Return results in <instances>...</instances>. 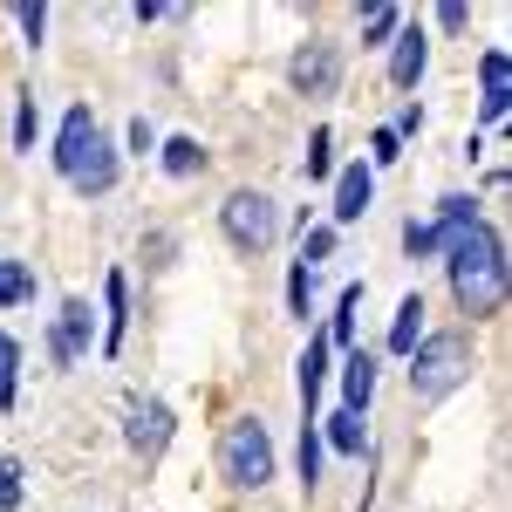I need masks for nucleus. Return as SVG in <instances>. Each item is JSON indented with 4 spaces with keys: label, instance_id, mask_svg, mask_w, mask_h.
<instances>
[{
    "label": "nucleus",
    "instance_id": "nucleus-1",
    "mask_svg": "<svg viewBox=\"0 0 512 512\" xmlns=\"http://www.w3.org/2000/svg\"><path fill=\"white\" fill-rule=\"evenodd\" d=\"M444 267H451V301L472 321H492L506 308V239L492 233L485 219L444 233Z\"/></svg>",
    "mask_w": 512,
    "mask_h": 512
},
{
    "label": "nucleus",
    "instance_id": "nucleus-2",
    "mask_svg": "<svg viewBox=\"0 0 512 512\" xmlns=\"http://www.w3.org/2000/svg\"><path fill=\"white\" fill-rule=\"evenodd\" d=\"M403 362H410V396H417V403H444V396L472 376V335H465V328H437V335H424Z\"/></svg>",
    "mask_w": 512,
    "mask_h": 512
},
{
    "label": "nucleus",
    "instance_id": "nucleus-3",
    "mask_svg": "<svg viewBox=\"0 0 512 512\" xmlns=\"http://www.w3.org/2000/svg\"><path fill=\"white\" fill-rule=\"evenodd\" d=\"M219 472H226V485H239V492L274 485V437H267L260 417H233V424H226V437H219Z\"/></svg>",
    "mask_w": 512,
    "mask_h": 512
},
{
    "label": "nucleus",
    "instance_id": "nucleus-4",
    "mask_svg": "<svg viewBox=\"0 0 512 512\" xmlns=\"http://www.w3.org/2000/svg\"><path fill=\"white\" fill-rule=\"evenodd\" d=\"M219 233L233 239L239 253L260 260V253H274V246H280V205L267 192H253V185H239V192L219 205Z\"/></svg>",
    "mask_w": 512,
    "mask_h": 512
},
{
    "label": "nucleus",
    "instance_id": "nucleus-5",
    "mask_svg": "<svg viewBox=\"0 0 512 512\" xmlns=\"http://www.w3.org/2000/svg\"><path fill=\"white\" fill-rule=\"evenodd\" d=\"M287 89H294V96H335V89H342V55H335V41H301V48L287 55Z\"/></svg>",
    "mask_w": 512,
    "mask_h": 512
},
{
    "label": "nucleus",
    "instance_id": "nucleus-6",
    "mask_svg": "<svg viewBox=\"0 0 512 512\" xmlns=\"http://www.w3.org/2000/svg\"><path fill=\"white\" fill-rule=\"evenodd\" d=\"M89 335H96V321H89V301H62V315L48 328V355L62 362V369H76L82 349H89Z\"/></svg>",
    "mask_w": 512,
    "mask_h": 512
},
{
    "label": "nucleus",
    "instance_id": "nucleus-7",
    "mask_svg": "<svg viewBox=\"0 0 512 512\" xmlns=\"http://www.w3.org/2000/svg\"><path fill=\"white\" fill-rule=\"evenodd\" d=\"M424 69H431V35L410 21V28H396V41H390V82L396 89H417Z\"/></svg>",
    "mask_w": 512,
    "mask_h": 512
},
{
    "label": "nucleus",
    "instance_id": "nucleus-8",
    "mask_svg": "<svg viewBox=\"0 0 512 512\" xmlns=\"http://www.w3.org/2000/svg\"><path fill=\"white\" fill-rule=\"evenodd\" d=\"M123 437H130V451H137V458H158L164 444H171V403H158V396H151V403H137V410H130V424H123Z\"/></svg>",
    "mask_w": 512,
    "mask_h": 512
},
{
    "label": "nucleus",
    "instance_id": "nucleus-9",
    "mask_svg": "<svg viewBox=\"0 0 512 512\" xmlns=\"http://www.w3.org/2000/svg\"><path fill=\"white\" fill-rule=\"evenodd\" d=\"M69 185H76L82 198H103L110 185H117V151H110V137H103V130H96V144L82 151V164L69 171Z\"/></svg>",
    "mask_w": 512,
    "mask_h": 512
},
{
    "label": "nucleus",
    "instance_id": "nucleus-10",
    "mask_svg": "<svg viewBox=\"0 0 512 512\" xmlns=\"http://www.w3.org/2000/svg\"><path fill=\"white\" fill-rule=\"evenodd\" d=\"M89 144H96V110H89V103H76V110L62 117V137H55V171L69 178V171L82 164V151H89Z\"/></svg>",
    "mask_w": 512,
    "mask_h": 512
},
{
    "label": "nucleus",
    "instance_id": "nucleus-11",
    "mask_svg": "<svg viewBox=\"0 0 512 512\" xmlns=\"http://www.w3.org/2000/svg\"><path fill=\"white\" fill-rule=\"evenodd\" d=\"M369 198H376V171L369 164H349L342 178H335V226H349L369 212Z\"/></svg>",
    "mask_w": 512,
    "mask_h": 512
},
{
    "label": "nucleus",
    "instance_id": "nucleus-12",
    "mask_svg": "<svg viewBox=\"0 0 512 512\" xmlns=\"http://www.w3.org/2000/svg\"><path fill=\"white\" fill-rule=\"evenodd\" d=\"M369 396H376V355L369 349H355L349 362H342V410H369Z\"/></svg>",
    "mask_w": 512,
    "mask_h": 512
},
{
    "label": "nucleus",
    "instance_id": "nucleus-13",
    "mask_svg": "<svg viewBox=\"0 0 512 512\" xmlns=\"http://www.w3.org/2000/svg\"><path fill=\"white\" fill-rule=\"evenodd\" d=\"M328 335H308V355H301V424H321L315 417V396H321V376H328Z\"/></svg>",
    "mask_w": 512,
    "mask_h": 512
},
{
    "label": "nucleus",
    "instance_id": "nucleus-14",
    "mask_svg": "<svg viewBox=\"0 0 512 512\" xmlns=\"http://www.w3.org/2000/svg\"><path fill=\"white\" fill-rule=\"evenodd\" d=\"M424 342V294H410L403 308H396V321H390V355H410Z\"/></svg>",
    "mask_w": 512,
    "mask_h": 512
},
{
    "label": "nucleus",
    "instance_id": "nucleus-15",
    "mask_svg": "<svg viewBox=\"0 0 512 512\" xmlns=\"http://www.w3.org/2000/svg\"><path fill=\"white\" fill-rule=\"evenodd\" d=\"M478 82H485V123H499V117H506V55H499V48H485Z\"/></svg>",
    "mask_w": 512,
    "mask_h": 512
},
{
    "label": "nucleus",
    "instance_id": "nucleus-16",
    "mask_svg": "<svg viewBox=\"0 0 512 512\" xmlns=\"http://www.w3.org/2000/svg\"><path fill=\"white\" fill-rule=\"evenodd\" d=\"M103 301H110V335H103V349L117 355L123 349V328H130V280L110 274V280H103Z\"/></svg>",
    "mask_w": 512,
    "mask_h": 512
},
{
    "label": "nucleus",
    "instance_id": "nucleus-17",
    "mask_svg": "<svg viewBox=\"0 0 512 512\" xmlns=\"http://www.w3.org/2000/svg\"><path fill=\"white\" fill-rule=\"evenodd\" d=\"M315 431H321V444H335L342 458H362V417H355V410H335V417L315 424Z\"/></svg>",
    "mask_w": 512,
    "mask_h": 512
},
{
    "label": "nucleus",
    "instance_id": "nucleus-18",
    "mask_svg": "<svg viewBox=\"0 0 512 512\" xmlns=\"http://www.w3.org/2000/svg\"><path fill=\"white\" fill-rule=\"evenodd\" d=\"M396 28H403V14H396L390 0L362 7V48H383V41H396Z\"/></svg>",
    "mask_w": 512,
    "mask_h": 512
},
{
    "label": "nucleus",
    "instance_id": "nucleus-19",
    "mask_svg": "<svg viewBox=\"0 0 512 512\" xmlns=\"http://www.w3.org/2000/svg\"><path fill=\"white\" fill-rule=\"evenodd\" d=\"M164 171H171V178H192V171H205L198 137H171V144H164Z\"/></svg>",
    "mask_w": 512,
    "mask_h": 512
},
{
    "label": "nucleus",
    "instance_id": "nucleus-20",
    "mask_svg": "<svg viewBox=\"0 0 512 512\" xmlns=\"http://www.w3.org/2000/svg\"><path fill=\"white\" fill-rule=\"evenodd\" d=\"M403 246H410V260H437V253H444V226L410 219V226H403Z\"/></svg>",
    "mask_w": 512,
    "mask_h": 512
},
{
    "label": "nucleus",
    "instance_id": "nucleus-21",
    "mask_svg": "<svg viewBox=\"0 0 512 512\" xmlns=\"http://www.w3.org/2000/svg\"><path fill=\"white\" fill-rule=\"evenodd\" d=\"M355 315H362V287H342V301H335V321H328V342H355Z\"/></svg>",
    "mask_w": 512,
    "mask_h": 512
},
{
    "label": "nucleus",
    "instance_id": "nucleus-22",
    "mask_svg": "<svg viewBox=\"0 0 512 512\" xmlns=\"http://www.w3.org/2000/svg\"><path fill=\"white\" fill-rule=\"evenodd\" d=\"M28 294H35L28 260H0V308H14V301H28Z\"/></svg>",
    "mask_w": 512,
    "mask_h": 512
},
{
    "label": "nucleus",
    "instance_id": "nucleus-23",
    "mask_svg": "<svg viewBox=\"0 0 512 512\" xmlns=\"http://www.w3.org/2000/svg\"><path fill=\"white\" fill-rule=\"evenodd\" d=\"M328 253H335V226H308V233H301V260H294V267H308V274H315Z\"/></svg>",
    "mask_w": 512,
    "mask_h": 512
},
{
    "label": "nucleus",
    "instance_id": "nucleus-24",
    "mask_svg": "<svg viewBox=\"0 0 512 512\" xmlns=\"http://www.w3.org/2000/svg\"><path fill=\"white\" fill-rule=\"evenodd\" d=\"M287 308H294L301 321H308V308H315V274H308V267L287 274Z\"/></svg>",
    "mask_w": 512,
    "mask_h": 512
},
{
    "label": "nucleus",
    "instance_id": "nucleus-25",
    "mask_svg": "<svg viewBox=\"0 0 512 512\" xmlns=\"http://www.w3.org/2000/svg\"><path fill=\"white\" fill-rule=\"evenodd\" d=\"M301 485H321V431L301 424Z\"/></svg>",
    "mask_w": 512,
    "mask_h": 512
},
{
    "label": "nucleus",
    "instance_id": "nucleus-26",
    "mask_svg": "<svg viewBox=\"0 0 512 512\" xmlns=\"http://www.w3.org/2000/svg\"><path fill=\"white\" fill-rule=\"evenodd\" d=\"M21 506V458H0V512Z\"/></svg>",
    "mask_w": 512,
    "mask_h": 512
},
{
    "label": "nucleus",
    "instance_id": "nucleus-27",
    "mask_svg": "<svg viewBox=\"0 0 512 512\" xmlns=\"http://www.w3.org/2000/svg\"><path fill=\"white\" fill-rule=\"evenodd\" d=\"M14 144H21V151H35V96H21V103H14Z\"/></svg>",
    "mask_w": 512,
    "mask_h": 512
},
{
    "label": "nucleus",
    "instance_id": "nucleus-28",
    "mask_svg": "<svg viewBox=\"0 0 512 512\" xmlns=\"http://www.w3.org/2000/svg\"><path fill=\"white\" fill-rule=\"evenodd\" d=\"M328 151H335V137H328V130H315V137H308V178H328Z\"/></svg>",
    "mask_w": 512,
    "mask_h": 512
},
{
    "label": "nucleus",
    "instance_id": "nucleus-29",
    "mask_svg": "<svg viewBox=\"0 0 512 512\" xmlns=\"http://www.w3.org/2000/svg\"><path fill=\"white\" fill-rule=\"evenodd\" d=\"M14 362H21V349L0 335V403H14Z\"/></svg>",
    "mask_w": 512,
    "mask_h": 512
},
{
    "label": "nucleus",
    "instance_id": "nucleus-30",
    "mask_svg": "<svg viewBox=\"0 0 512 512\" xmlns=\"http://www.w3.org/2000/svg\"><path fill=\"white\" fill-rule=\"evenodd\" d=\"M14 21L28 28V41H41V28H48V7H41V0H21V7H14Z\"/></svg>",
    "mask_w": 512,
    "mask_h": 512
},
{
    "label": "nucleus",
    "instance_id": "nucleus-31",
    "mask_svg": "<svg viewBox=\"0 0 512 512\" xmlns=\"http://www.w3.org/2000/svg\"><path fill=\"white\" fill-rule=\"evenodd\" d=\"M130 151H137V158H151V151H158V130H151L144 117H130Z\"/></svg>",
    "mask_w": 512,
    "mask_h": 512
},
{
    "label": "nucleus",
    "instance_id": "nucleus-32",
    "mask_svg": "<svg viewBox=\"0 0 512 512\" xmlns=\"http://www.w3.org/2000/svg\"><path fill=\"white\" fill-rule=\"evenodd\" d=\"M369 151H376V164H396V158H403V144H396L390 130H376V137H369Z\"/></svg>",
    "mask_w": 512,
    "mask_h": 512
},
{
    "label": "nucleus",
    "instance_id": "nucleus-33",
    "mask_svg": "<svg viewBox=\"0 0 512 512\" xmlns=\"http://www.w3.org/2000/svg\"><path fill=\"white\" fill-rule=\"evenodd\" d=\"M417 130H424V110H417V103H410V110H403V117H396V130H390V137H396V144H403V137H417Z\"/></svg>",
    "mask_w": 512,
    "mask_h": 512
},
{
    "label": "nucleus",
    "instance_id": "nucleus-34",
    "mask_svg": "<svg viewBox=\"0 0 512 512\" xmlns=\"http://www.w3.org/2000/svg\"><path fill=\"white\" fill-rule=\"evenodd\" d=\"M437 21H444V28H451V35H458V28H465V21H472V14H465V7H458V0H444V7H437Z\"/></svg>",
    "mask_w": 512,
    "mask_h": 512
},
{
    "label": "nucleus",
    "instance_id": "nucleus-35",
    "mask_svg": "<svg viewBox=\"0 0 512 512\" xmlns=\"http://www.w3.org/2000/svg\"><path fill=\"white\" fill-rule=\"evenodd\" d=\"M144 253H151V267H164V260H171V233H151V246H144Z\"/></svg>",
    "mask_w": 512,
    "mask_h": 512
}]
</instances>
